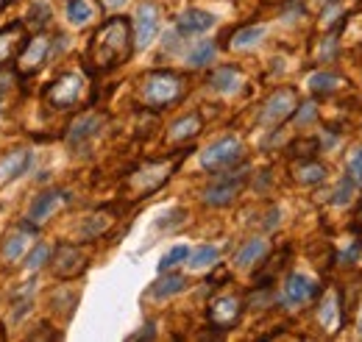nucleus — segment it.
<instances>
[{
	"mask_svg": "<svg viewBox=\"0 0 362 342\" xmlns=\"http://www.w3.org/2000/svg\"><path fill=\"white\" fill-rule=\"evenodd\" d=\"M248 181V170L245 167H228V170H221L218 178L204 189V204L206 206H228L245 187Z\"/></svg>",
	"mask_w": 362,
	"mask_h": 342,
	"instance_id": "obj_4",
	"label": "nucleus"
},
{
	"mask_svg": "<svg viewBox=\"0 0 362 342\" xmlns=\"http://www.w3.org/2000/svg\"><path fill=\"white\" fill-rule=\"evenodd\" d=\"M181 156H170V159H156V162H148L142 167H136L129 178H126V189L134 195V198H148L151 192H156L170 175L179 167Z\"/></svg>",
	"mask_w": 362,
	"mask_h": 342,
	"instance_id": "obj_3",
	"label": "nucleus"
},
{
	"mask_svg": "<svg viewBox=\"0 0 362 342\" xmlns=\"http://www.w3.org/2000/svg\"><path fill=\"white\" fill-rule=\"evenodd\" d=\"M187 290V278L179 276V273H168V276H162L159 281H153V287H151V295L159 300L165 298H173V295H179Z\"/></svg>",
	"mask_w": 362,
	"mask_h": 342,
	"instance_id": "obj_22",
	"label": "nucleus"
},
{
	"mask_svg": "<svg viewBox=\"0 0 362 342\" xmlns=\"http://www.w3.org/2000/svg\"><path fill=\"white\" fill-rule=\"evenodd\" d=\"M334 56H337V40H334V37H326L323 50L317 53V61H332Z\"/></svg>",
	"mask_w": 362,
	"mask_h": 342,
	"instance_id": "obj_35",
	"label": "nucleus"
},
{
	"mask_svg": "<svg viewBox=\"0 0 362 342\" xmlns=\"http://www.w3.org/2000/svg\"><path fill=\"white\" fill-rule=\"evenodd\" d=\"M159 34V6L142 3L134 17V47H148Z\"/></svg>",
	"mask_w": 362,
	"mask_h": 342,
	"instance_id": "obj_9",
	"label": "nucleus"
},
{
	"mask_svg": "<svg viewBox=\"0 0 362 342\" xmlns=\"http://www.w3.org/2000/svg\"><path fill=\"white\" fill-rule=\"evenodd\" d=\"M50 47H53V42H50V37H45V34L34 37V42H25L23 56H20V64H17L20 76H31V73L42 70L47 56H50Z\"/></svg>",
	"mask_w": 362,
	"mask_h": 342,
	"instance_id": "obj_12",
	"label": "nucleus"
},
{
	"mask_svg": "<svg viewBox=\"0 0 362 342\" xmlns=\"http://www.w3.org/2000/svg\"><path fill=\"white\" fill-rule=\"evenodd\" d=\"M184 92H187V81L173 70H151L142 78V100L151 109H168L179 103Z\"/></svg>",
	"mask_w": 362,
	"mask_h": 342,
	"instance_id": "obj_2",
	"label": "nucleus"
},
{
	"mask_svg": "<svg viewBox=\"0 0 362 342\" xmlns=\"http://www.w3.org/2000/svg\"><path fill=\"white\" fill-rule=\"evenodd\" d=\"M293 178H296L298 184H320V181L326 178V167H323L320 162H310V159H304L301 165H296Z\"/></svg>",
	"mask_w": 362,
	"mask_h": 342,
	"instance_id": "obj_27",
	"label": "nucleus"
},
{
	"mask_svg": "<svg viewBox=\"0 0 362 342\" xmlns=\"http://www.w3.org/2000/svg\"><path fill=\"white\" fill-rule=\"evenodd\" d=\"M134 53L132 42V23L126 17L106 20L87 45V67L92 73H109L120 64H126Z\"/></svg>",
	"mask_w": 362,
	"mask_h": 342,
	"instance_id": "obj_1",
	"label": "nucleus"
},
{
	"mask_svg": "<svg viewBox=\"0 0 362 342\" xmlns=\"http://www.w3.org/2000/svg\"><path fill=\"white\" fill-rule=\"evenodd\" d=\"M360 334H362V314H360Z\"/></svg>",
	"mask_w": 362,
	"mask_h": 342,
	"instance_id": "obj_40",
	"label": "nucleus"
},
{
	"mask_svg": "<svg viewBox=\"0 0 362 342\" xmlns=\"http://www.w3.org/2000/svg\"><path fill=\"white\" fill-rule=\"evenodd\" d=\"M151 337H156V331H153V323L142 326V331H136V334H132V340H151Z\"/></svg>",
	"mask_w": 362,
	"mask_h": 342,
	"instance_id": "obj_37",
	"label": "nucleus"
},
{
	"mask_svg": "<svg viewBox=\"0 0 362 342\" xmlns=\"http://www.w3.org/2000/svg\"><path fill=\"white\" fill-rule=\"evenodd\" d=\"M67 201H70V195H67L64 189H47L42 195H37L34 204H31V209H28V223H31V225H42V223H47Z\"/></svg>",
	"mask_w": 362,
	"mask_h": 342,
	"instance_id": "obj_10",
	"label": "nucleus"
},
{
	"mask_svg": "<svg viewBox=\"0 0 362 342\" xmlns=\"http://www.w3.org/2000/svg\"><path fill=\"white\" fill-rule=\"evenodd\" d=\"M20 47H25V23L17 20L0 28V67H6Z\"/></svg>",
	"mask_w": 362,
	"mask_h": 342,
	"instance_id": "obj_16",
	"label": "nucleus"
},
{
	"mask_svg": "<svg viewBox=\"0 0 362 342\" xmlns=\"http://www.w3.org/2000/svg\"><path fill=\"white\" fill-rule=\"evenodd\" d=\"M0 8H3V0H0Z\"/></svg>",
	"mask_w": 362,
	"mask_h": 342,
	"instance_id": "obj_42",
	"label": "nucleus"
},
{
	"mask_svg": "<svg viewBox=\"0 0 362 342\" xmlns=\"http://www.w3.org/2000/svg\"><path fill=\"white\" fill-rule=\"evenodd\" d=\"M323 3H332V0H323Z\"/></svg>",
	"mask_w": 362,
	"mask_h": 342,
	"instance_id": "obj_41",
	"label": "nucleus"
},
{
	"mask_svg": "<svg viewBox=\"0 0 362 342\" xmlns=\"http://www.w3.org/2000/svg\"><path fill=\"white\" fill-rule=\"evenodd\" d=\"M218 23V17L212 11H204V8H187L176 17V31L181 37H198V34H206L212 31Z\"/></svg>",
	"mask_w": 362,
	"mask_h": 342,
	"instance_id": "obj_13",
	"label": "nucleus"
},
{
	"mask_svg": "<svg viewBox=\"0 0 362 342\" xmlns=\"http://www.w3.org/2000/svg\"><path fill=\"white\" fill-rule=\"evenodd\" d=\"M92 17H95V8H92L90 0H70L67 3V20L73 25H87Z\"/></svg>",
	"mask_w": 362,
	"mask_h": 342,
	"instance_id": "obj_30",
	"label": "nucleus"
},
{
	"mask_svg": "<svg viewBox=\"0 0 362 342\" xmlns=\"http://www.w3.org/2000/svg\"><path fill=\"white\" fill-rule=\"evenodd\" d=\"M317 293H320V287H317L310 276H304V273L287 276V281L281 287V298H284V303H290V306H304V303H310V300L315 298Z\"/></svg>",
	"mask_w": 362,
	"mask_h": 342,
	"instance_id": "obj_11",
	"label": "nucleus"
},
{
	"mask_svg": "<svg viewBox=\"0 0 362 342\" xmlns=\"http://www.w3.org/2000/svg\"><path fill=\"white\" fill-rule=\"evenodd\" d=\"M240 314H243V300L234 298V295H221V298L212 300V306H209V320H212V326H218V329H231V326H237Z\"/></svg>",
	"mask_w": 362,
	"mask_h": 342,
	"instance_id": "obj_14",
	"label": "nucleus"
},
{
	"mask_svg": "<svg viewBox=\"0 0 362 342\" xmlns=\"http://www.w3.org/2000/svg\"><path fill=\"white\" fill-rule=\"evenodd\" d=\"M262 40H265V25H245L231 37L228 47L231 50H248V47H257Z\"/></svg>",
	"mask_w": 362,
	"mask_h": 342,
	"instance_id": "obj_25",
	"label": "nucleus"
},
{
	"mask_svg": "<svg viewBox=\"0 0 362 342\" xmlns=\"http://www.w3.org/2000/svg\"><path fill=\"white\" fill-rule=\"evenodd\" d=\"M100 3H103L106 8H120V6H126L129 0H100Z\"/></svg>",
	"mask_w": 362,
	"mask_h": 342,
	"instance_id": "obj_39",
	"label": "nucleus"
},
{
	"mask_svg": "<svg viewBox=\"0 0 362 342\" xmlns=\"http://www.w3.org/2000/svg\"><path fill=\"white\" fill-rule=\"evenodd\" d=\"M360 256V245H354V248H349V251H346V254H343V261H346V264H349V261H351V259H357Z\"/></svg>",
	"mask_w": 362,
	"mask_h": 342,
	"instance_id": "obj_38",
	"label": "nucleus"
},
{
	"mask_svg": "<svg viewBox=\"0 0 362 342\" xmlns=\"http://www.w3.org/2000/svg\"><path fill=\"white\" fill-rule=\"evenodd\" d=\"M204 129V123H201V117L198 114H187V117H181L176 120L170 131H168V142H173V145H179V142H189V139H195L198 134Z\"/></svg>",
	"mask_w": 362,
	"mask_h": 342,
	"instance_id": "obj_21",
	"label": "nucleus"
},
{
	"mask_svg": "<svg viewBox=\"0 0 362 342\" xmlns=\"http://www.w3.org/2000/svg\"><path fill=\"white\" fill-rule=\"evenodd\" d=\"M84 89H87V81H84L81 73H62V76L45 89V100L53 109L64 112V109H73V106L81 103Z\"/></svg>",
	"mask_w": 362,
	"mask_h": 342,
	"instance_id": "obj_5",
	"label": "nucleus"
},
{
	"mask_svg": "<svg viewBox=\"0 0 362 342\" xmlns=\"http://www.w3.org/2000/svg\"><path fill=\"white\" fill-rule=\"evenodd\" d=\"M317 320H320V326L329 331V334H334L340 326H343V312H340V300L334 293H329L326 298L320 300V309H317Z\"/></svg>",
	"mask_w": 362,
	"mask_h": 342,
	"instance_id": "obj_20",
	"label": "nucleus"
},
{
	"mask_svg": "<svg viewBox=\"0 0 362 342\" xmlns=\"http://www.w3.org/2000/svg\"><path fill=\"white\" fill-rule=\"evenodd\" d=\"M47 261H50V248H47L45 242H40L31 254H28V261H25V270H31V273H37V270H42Z\"/></svg>",
	"mask_w": 362,
	"mask_h": 342,
	"instance_id": "obj_32",
	"label": "nucleus"
},
{
	"mask_svg": "<svg viewBox=\"0 0 362 342\" xmlns=\"http://www.w3.org/2000/svg\"><path fill=\"white\" fill-rule=\"evenodd\" d=\"M315 103H304V109H301V112H298V123H301V126H304V123H313V120H315Z\"/></svg>",
	"mask_w": 362,
	"mask_h": 342,
	"instance_id": "obj_36",
	"label": "nucleus"
},
{
	"mask_svg": "<svg viewBox=\"0 0 362 342\" xmlns=\"http://www.w3.org/2000/svg\"><path fill=\"white\" fill-rule=\"evenodd\" d=\"M112 209H100V212L90 214L84 223H81V228H78V234L84 237V240H98L109 225H112Z\"/></svg>",
	"mask_w": 362,
	"mask_h": 342,
	"instance_id": "obj_24",
	"label": "nucleus"
},
{
	"mask_svg": "<svg viewBox=\"0 0 362 342\" xmlns=\"http://www.w3.org/2000/svg\"><path fill=\"white\" fill-rule=\"evenodd\" d=\"M298 109V95H296V89H290V86H284V89H279V92H273L271 98L265 100V109H262V126H279V123H284L293 112Z\"/></svg>",
	"mask_w": 362,
	"mask_h": 342,
	"instance_id": "obj_7",
	"label": "nucleus"
},
{
	"mask_svg": "<svg viewBox=\"0 0 362 342\" xmlns=\"http://www.w3.org/2000/svg\"><path fill=\"white\" fill-rule=\"evenodd\" d=\"M215 53H218V45L209 42V40H204V42H198L192 50H189L187 61H189V67H206V64L215 59Z\"/></svg>",
	"mask_w": 362,
	"mask_h": 342,
	"instance_id": "obj_29",
	"label": "nucleus"
},
{
	"mask_svg": "<svg viewBox=\"0 0 362 342\" xmlns=\"http://www.w3.org/2000/svg\"><path fill=\"white\" fill-rule=\"evenodd\" d=\"M340 86H343V78L334 76V73H313V76H310V89H313L315 95H332V92H337Z\"/></svg>",
	"mask_w": 362,
	"mask_h": 342,
	"instance_id": "obj_28",
	"label": "nucleus"
},
{
	"mask_svg": "<svg viewBox=\"0 0 362 342\" xmlns=\"http://www.w3.org/2000/svg\"><path fill=\"white\" fill-rule=\"evenodd\" d=\"M31 228H34V225L28 223V225H23V228H14V231L6 237V242H3V259H6V261H17V259L23 256V251L28 248V242H31V237H34Z\"/></svg>",
	"mask_w": 362,
	"mask_h": 342,
	"instance_id": "obj_19",
	"label": "nucleus"
},
{
	"mask_svg": "<svg viewBox=\"0 0 362 342\" xmlns=\"http://www.w3.org/2000/svg\"><path fill=\"white\" fill-rule=\"evenodd\" d=\"M360 214H362V209H360Z\"/></svg>",
	"mask_w": 362,
	"mask_h": 342,
	"instance_id": "obj_43",
	"label": "nucleus"
},
{
	"mask_svg": "<svg viewBox=\"0 0 362 342\" xmlns=\"http://www.w3.org/2000/svg\"><path fill=\"white\" fill-rule=\"evenodd\" d=\"M349 178H351L354 184H362V148L354 151V156L349 159Z\"/></svg>",
	"mask_w": 362,
	"mask_h": 342,
	"instance_id": "obj_34",
	"label": "nucleus"
},
{
	"mask_svg": "<svg viewBox=\"0 0 362 342\" xmlns=\"http://www.w3.org/2000/svg\"><path fill=\"white\" fill-rule=\"evenodd\" d=\"M243 162V142L237 136H221L201 153V167L209 172L228 170Z\"/></svg>",
	"mask_w": 362,
	"mask_h": 342,
	"instance_id": "obj_6",
	"label": "nucleus"
},
{
	"mask_svg": "<svg viewBox=\"0 0 362 342\" xmlns=\"http://www.w3.org/2000/svg\"><path fill=\"white\" fill-rule=\"evenodd\" d=\"M87 270V254L78 248V245H70V242H62L56 248V261H53V273L62 278V281H73L78 278L81 273Z\"/></svg>",
	"mask_w": 362,
	"mask_h": 342,
	"instance_id": "obj_8",
	"label": "nucleus"
},
{
	"mask_svg": "<svg viewBox=\"0 0 362 342\" xmlns=\"http://www.w3.org/2000/svg\"><path fill=\"white\" fill-rule=\"evenodd\" d=\"M209 84H212V89H218L221 95H234V92L240 89V84H243V76H240V70H234V67H218V70L212 73Z\"/></svg>",
	"mask_w": 362,
	"mask_h": 342,
	"instance_id": "obj_23",
	"label": "nucleus"
},
{
	"mask_svg": "<svg viewBox=\"0 0 362 342\" xmlns=\"http://www.w3.org/2000/svg\"><path fill=\"white\" fill-rule=\"evenodd\" d=\"M103 126V114H98V112H87V114H81L70 131H67V145L70 148H84L90 139L98 136V131Z\"/></svg>",
	"mask_w": 362,
	"mask_h": 342,
	"instance_id": "obj_15",
	"label": "nucleus"
},
{
	"mask_svg": "<svg viewBox=\"0 0 362 342\" xmlns=\"http://www.w3.org/2000/svg\"><path fill=\"white\" fill-rule=\"evenodd\" d=\"M28 167H31V153L28 151H11V153L0 156V187L20 178L23 172H28Z\"/></svg>",
	"mask_w": 362,
	"mask_h": 342,
	"instance_id": "obj_17",
	"label": "nucleus"
},
{
	"mask_svg": "<svg viewBox=\"0 0 362 342\" xmlns=\"http://www.w3.org/2000/svg\"><path fill=\"white\" fill-rule=\"evenodd\" d=\"M354 187H357V184H354L351 178H343V181L337 184L334 195H332V204H334V206H346V204L354 198Z\"/></svg>",
	"mask_w": 362,
	"mask_h": 342,
	"instance_id": "obj_33",
	"label": "nucleus"
},
{
	"mask_svg": "<svg viewBox=\"0 0 362 342\" xmlns=\"http://www.w3.org/2000/svg\"><path fill=\"white\" fill-rule=\"evenodd\" d=\"M187 256H189V248H187V245H176V248H170V251L162 256V261H159V273H168V270H173L176 264L187 261Z\"/></svg>",
	"mask_w": 362,
	"mask_h": 342,
	"instance_id": "obj_31",
	"label": "nucleus"
},
{
	"mask_svg": "<svg viewBox=\"0 0 362 342\" xmlns=\"http://www.w3.org/2000/svg\"><path fill=\"white\" fill-rule=\"evenodd\" d=\"M218 256H221V251L215 245H198L195 251H189L187 264H189V270H206L218 261Z\"/></svg>",
	"mask_w": 362,
	"mask_h": 342,
	"instance_id": "obj_26",
	"label": "nucleus"
},
{
	"mask_svg": "<svg viewBox=\"0 0 362 342\" xmlns=\"http://www.w3.org/2000/svg\"><path fill=\"white\" fill-rule=\"evenodd\" d=\"M268 251H271V245H268V240H262V237H254V240H248L240 251H237V256H234V264L240 267V270H248V267H254L257 261H262V259L268 256Z\"/></svg>",
	"mask_w": 362,
	"mask_h": 342,
	"instance_id": "obj_18",
	"label": "nucleus"
}]
</instances>
